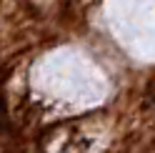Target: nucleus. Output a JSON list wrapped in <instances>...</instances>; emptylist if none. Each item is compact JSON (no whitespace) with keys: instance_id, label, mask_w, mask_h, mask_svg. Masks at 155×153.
I'll return each mask as SVG.
<instances>
[]
</instances>
